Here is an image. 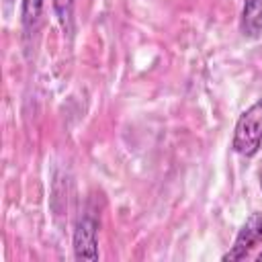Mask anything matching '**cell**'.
Returning a JSON list of instances; mask_svg holds the SVG:
<instances>
[{"label": "cell", "instance_id": "7a4b0ae2", "mask_svg": "<svg viewBox=\"0 0 262 262\" xmlns=\"http://www.w3.org/2000/svg\"><path fill=\"white\" fill-rule=\"evenodd\" d=\"M72 244L78 260H98V219L94 215L86 213L78 219Z\"/></svg>", "mask_w": 262, "mask_h": 262}, {"label": "cell", "instance_id": "6da1fadb", "mask_svg": "<svg viewBox=\"0 0 262 262\" xmlns=\"http://www.w3.org/2000/svg\"><path fill=\"white\" fill-rule=\"evenodd\" d=\"M231 147L244 158H252L260 151L262 147V98L256 100L250 108H246L239 115L235 123Z\"/></svg>", "mask_w": 262, "mask_h": 262}, {"label": "cell", "instance_id": "ba28073f", "mask_svg": "<svg viewBox=\"0 0 262 262\" xmlns=\"http://www.w3.org/2000/svg\"><path fill=\"white\" fill-rule=\"evenodd\" d=\"M260 188H262V166H260Z\"/></svg>", "mask_w": 262, "mask_h": 262}, {"label": "cell", "instance_id": "8992f818", "mask_svg": "<svg viewBox=\"0 0 262 262\" xmlns=\"http://www.w3.org/2000/svg\"><path fill=\"white\" fill-rule=\"evenodd\" d=\"M53 2V10L59 18V23L66 27L72 18V10H74V0H51Z\"/></svg>", "mask_w": 262, "mask_h": 262}, {"label": "cell", "instance_id": "277c9868", "mask_svg": "<svg viewBox=\"0 0 262 262\" xmlns=\"http://www.w3.org/2000/svg\"><path fill=\"white\" fill-rule=\"evenodd\" d=\"M239 27L246 37L262 35V0H246L242 8Z\"/></svg>", "mask_w": 262, "mask_h": 262}, {"label": "cell", "instance_id": "3957f363", "mask_svg": "<svg viewBox=\"0 0 262 262\" xmlns=\"http://www.w3.org/2000/svg\"><path fill=\"white\" fill-rule=\"evenodd\" d=\"M258 244H262V213H252L242 229L237 231L235 239H233V246L229 248L227 254H223V260H242L246 258Z\"/></svg>", "mask_w": 262, "mask_h": 262}, {"label": "cell", "instance_id": "5b68a950", "mask_svg": "<svg viewBox=\"0 0 262 262\" xmlns=\"http://www.w3.org/2000/svg\"><path fill=\"white\" fill-rule=\"evenodd\" d=\"M41 8H43V0H23V25H25V29H31L39 20Z\"/></svg>", "mask_w": 262, "mask_h": 262}, {"label": "cell", "instance_id": "9c48e42d", "mask_svg": "<svg viewBox=\"0 0 262 262\" xmlns=\"http://www.w3.org/2000/svg\"><path fill=\"white\" fill-rule=\"evenodd\" d=\"M6 2H10V0H6Z\"/></svg>", "mask_w": 262, "mask_h": 262}, {"label": "cell", "instance_id": "52a82bcc", "mask_svg": "<svg viewBox=\"0 0 262 262\" xmlns=\"http://www.w3.org/2000/svg\"><path fill=\"white\" fill-rule=\"evenodd\" d=\"M256 260H258V262H262V252H260V254L256 256Z\"/></svg>", "mask_w": 262, "mask_h": 262}]
</instances>
